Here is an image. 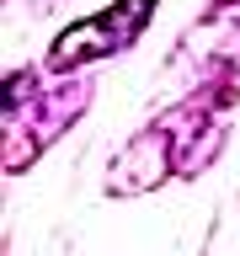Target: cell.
Here are the masks:
<instances>
[]
</instances>
